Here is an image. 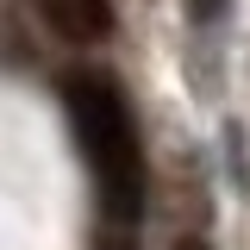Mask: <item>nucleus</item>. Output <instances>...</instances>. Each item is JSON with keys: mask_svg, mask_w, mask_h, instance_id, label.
I'll use <instances>...</instances> for the list:
<instances>
[{"mask_svg": "<svg viewBox=\"0 0 250 250\" xmlns=\"http://www.w3.org/2000/svg\"><path fill=\"white\" fill-rule=\"evenodd\" d=\"M62 113L75 131V150L88 163L100 219L113 231H138L150 213V150H144L131 94L106 69H75V75H62Z\"/></svg>", "mask_w": 250, "mask_h": 250, "instance_id": "obj_1", "label": "nucleus"}, {"mask_svg": "<svg viewBox=\"0 0 250 250\" xmlns=\"http://www.w3.org/2000/svg\"><path fill=\"white\" fill-rule=\"evenodd\" d=\"M175 250H207V231H182V244Z\"/></svg>", "mask_w": 250, "mask_h": 250, "instance_id": "obj_3", "label": "nucleus"}, {"mask_svg": "<svg viewBox=\"0 0 250 250\" xmlns=\"http://www.w3.org/2000/svg\"><path fill=\"white\" fill-rule=\"evenodd\" d=\"M182 13H188V25H194V31H213V25H225L231 0H182Z\"/></svg>", "mask_w": 250, "mask_h": 250, "instance_id": "obj_2", "label": "nucleus"}]
</instances>
